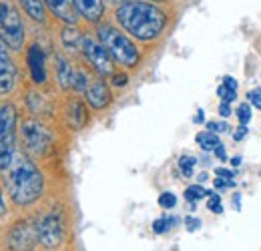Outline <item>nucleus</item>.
<instances>
[{
	"instance_id": "obj_19",
	"label": "nucleus",
	"mask_w": 261,
	"mask_h": 251,
	"mask_svg": "<svg viewBox=\"0 0 261 251\" xmlns=\"http://www.w3.org/2000/svg\"><path fill=\"white\" fill-rule=\"evenodd\" d=\"M195 141L197 145L201 147V151H205V153H213L215 147L221 143L217 133H211V131H199L195 135Z\"/></svg>"
},
{
	"instance_id": "obj_2",
	"label": "nucleus",
	"mask_w": 261,
	"mask_h": 251,
	"mask_svg": "<svg viewBox=\"0 0 261 251\" xmlns=\"http://www.w3.org/2000/svg\"><path fill=\"white\" fill-rule=\"evenodd\" d=\"M6 189L12 201L20 207L38 201L44 193V175L27 155H16L10 167L4 171Z\"/></svg>"
},
{
	"instance_id": "obj_39",
	"label": "nucleus",
	"mask_w": 261,
	"mask_h": 251,
	"mask_svg": "<svg viewBox=\"0 0 261 251\" xmlns=\"http://www.w3.org/2000/svg\"><path fill=\"white\" fill-rule=\"evenodd\" d=\"M229 163H231V167H233V169H239V167H241V163H243V157H241V155H235V157H231Z\"/></svg>"
},
{
	"instance_id": "obj_44",
	"label": "nucleus",
	"mask_w": 261,
	"mask_h": 251,
	"mask_svg": "<svg viewBox=\"0 0 261 251\" xmlns=\"http://www.w3.org/2000/svg\"><path fill=\"white\" fill-rule=\"evenodd\" d=\"M105 2H109V4H113V6H119V4H123V2H127V0H105Z\"/></svg>"
},
{
	"instance_id": "obj_12",
	"label": "nucleus",
	"mask_w": 261,
	"mask_h": 251,
	"mask_svg": "<svg viewBox=\"0 0 261 251\" xmlns=\"http://www.w3.org/2000/svg\"><path fill=\"white\" fill-rule=\"evenodd\" d=\"M81 20H85L87 24L98 27L100 22H105V14H107V2L105 0H72Z\"/></svg>"
},
{
	"instance_id": "obj_6",
	"label": "nucleus",
	"mask_w": 261,
	"mask_h": 251,
	"mask_svg": "<svg viewBox=\"0 0 261 251\" xmlns=\"http://www.w3.org/2000/svg\"><path fill=\"white\" fill-rule=\"evenodd\" d=\"M81 55L87 61V64L97 72L98 77L107 79L115 72V61L109 55V51L102 46V42L97 38V34H85L83 38V46H81Z\"/></svg>"
},
{
	"instance_id": "obj_1",
	"label": "nucleus",
	"mask_w": 261,
	"mask_h": 251,
	"mask_svg": "<svg viewBox=\"0 0 261 251\" xmlns=\"http://www.w3.org/2000/svg\"><path fill=\"white\" fill-rule=\"evenodd\" d=\"M113 18L130 38L145 44L159 40L171 24V12L149 0H127L115 6Z\"/></svg>"
},
{
	"instance_id": "obj_11",
	"label": "nucleus",
	"mask_w": 261,
	"mask_h": 251,
	"mask_svg": "<svg viewBox=\"0 0 261 251\" xmlns=\"http://www.w3.org/2000/svg\"><path fill=\"white\" fill-rule=\"evenodd\" d=\"M85 101L89 103L91 109L95 111H105L111 103H113V93L111 87L107 85V81L102 77H98L95 81H91L89 89L85 91Z\"/></svg>"
},
{
	"instance_id": "obj_26",
	"label": "nucleus",
	"mask_w": 261,
	"mask_h": 251,
	"mask_svg": "<svg viewBox=\"0 0 261 251\" xmlns=\"http://www.w3.org/2000/svg\"><path fill=\"white\" fill-rule=\"evenodd\" d=\"M173 223H175L173 217H161V219H155L153 221V231H155L157 235H163V233H167V231L173 227Z\"/></svg>"
},
{
	"instance_id": "obj_40",
	"label": "nucleus",
	"mask_w": 261,
	"mask_h": 251,
	"mask_svg": "<svg viewBox=\"0 0 261 251\" xmlns=\"http://www.w3.org/2000/svg\"><path fill=\"white\" fill-rule=\"evenodd\" d=\"M233 207H235V211H241V193L233 195Z\"/></svg>"
},
{
	"instance_id": "obj_9",
	"label": "nucleus",
	"mask_w": 261,
	"mask_h": 251,
	"mask_svg": "<svg viewBox=\"0 0 261 251\" xmlns=\"http://www.w3.org/2000/svg\"><path fill=\"white\" fill-rule=\"evenodd\" d=\"M16 64L10 57V46L0 34V94H8L16 85Z\"/></svg>"
},
{
	"instance_id": "obj_14",
	"label": "nucleus",
	"mask_w": 261,
	"mask_h": 251,
	"mask_svg": "<svg viewBox=\"0 0 261 251\" xmlns=\"http://www.w3.org/2000/svg\"><path fill=\"white\" fill-rule=\"evenodd\" d=\"M46 10L50 16H55V20H59L61 24H79L81 16L72 4V0H44Z\"/></svg>"
},
{
	"instance_id": "obj_22",
	"label": "nucleus",
	"mask_w": 261,
	"mask_h": 251,
	"mask_svg": "<svg viewBox=\"0 0 261 251\" xmlns=\"http://www.w3.org/2000/svg\"><path fill=\"white\" fill-rule=\"evenodd\" d=\"M195 165H197V159L191 157V155H181L179 157V169H181V173H183V177H193V173H195Z\"/></svg>"
},
{
	"instance_id": "obj_31",
	"label": "nucleus",
	"mask_w": 261,
	"mask_h": 251,
	"mask_svg": "<svg viewBox=\"0 0 261 251\" xmlns=\"http://www.w3.org/2000/svg\"><path fill=\"white\" fill-rule=\"evenodd\" d=\"M247 96V103L253 107V109H257L261 111V89H255V91H249V93L245 94Z\"/></svg>"
},
{
	"instance_id": "obj_20",
	"label": "nucleus",
	"mask_w": 261,
	"mask_h": 251,
	"mask_svg": "<svg viewBox=\"0 0 261 251\" xmlns=\"http://www.w3.org/2000/svg\"><path fill=\"white\" fill-rule=\"evenodd\" d=\"M29 109L34 115H48L50 113V105L46 103L44 94L40 93H29Z\"/></svg>"
},
{
	"instance_id": "obj_4",
	"label": "nucleus",
	"mask_w": 261,
	"mask_h": 251,
	"mask_svg": "<svg viewBox=\"0 0 261 251\" xmlns=\"http://www.w3.org/2000/svg\"><path fill=\"white\" fill-rule=\"evenodd\" d=\"M0 34L10 46V51H16V53L22 51L24 38H27V27L18 6L12 0H0Z\"/></svg>"
},
{
	"instance_id": "obj_5",
	"label": "nucleus",
	"mask_w": 261,
	"mask_h": 251,
	"mask_svg": "<svg viewBox=\"0 0 261 251\" xmlns=\"http://www.w3.org/2000/svg\"><path fill=\"white\" fill-rule=\"evenodd\" d=\"M18 115L12 103H0V171H6L14 161Z\"/></svg>"
},
{
	"instance_id": "obj_34",
	"label": "nucleus",
	"mask_w": 261,
	"mask_h": 251,
	"mask_svg": "<svg viewBox=\"0 0 261 251\" xmlns=\"http://www.w3.org/2000/svg\"><path fill=\"white\" fill-rule=\"evenodd\" d=\"M185 227H187V231H197L199 227H201V219H197V217H185Z\"/></svg>"
},
{
	"instance_id": "obj_16",
	"label": "nucleus",
	"mask_w": 261,
	"mask_h": 251,
	"mask_svg": "<svg viewBox=\"0 0 261 251\" xmlns=\"http://www.w3.org/2000/svg\"><path fill=\"white\" fill-rule=\"evenodd\" d=\"M66 121H68L70 129H74V131L85 129V125L89 123V111H87L85 101L72 98V101L66 105Z\"/></svg>"
},
{
	"instance_id": "obj_21",
	"label": "nucleus",
	"mask_w": 261,
	"mask_h": 251,
	"mask_svg": "<svg viewBox=\"0 0 261 251\" xmlns=\"http://www.w3.org/2000/svg\"><path fill=\"white\" fill-rule=\"evenodd\" d=\"M209 193H211V191H207L201 183H195V185H189V187L185 189L183 195H185V201H189L191 207H195L197 201H201L203 197H209Z\"/></svg>"
},
{
	"instance_id": "obj_32",
	"label": "nucleus",
	"mask_w": 261,
	"mask_h": 251,
	"mask_svg": "<svg viewBox=\"0 0 261 251\" xmlns=\"http://www.w3.org/2000/svg\"><path fill=\"white\" fill-rule=\"evenodd\" d=\"M215 175H217V177H223V179H235L237 171H233V169H225V167H217V169H215Z\"/></svg>"
},
{
	"instance_id": "obj_45",
	"label": "nucleus",
	"mask_w": 261,
	"mask_h": 251,
	"mask_svg": "<svg viewBox=\"0 0 261 251\" xmlns=\"http://www.w3.org/2000/svg\"><path fill=\"white\" fill-rule=\"evenodd\" d=\"M149 2H155V4H169V2H173V0H149Z\"/></svg>"
},
{
	"instance_id": "obj_41",
	"label": "nucleus",
	"mask_w": 261,
	"mask_h": 251,
	"mask_svg": "<svg viewBox=\"0 0 261 251\" xmlns=\"http://www.w3.org/2000/svg\"><path fill=\"white\" fill-rule=\"evenodd\" d=\"M6 201H4V193H2V189H0V215H6Z\"/></svg>"
},
{
	"instance_id": "obj_42",
	"label": "nucleus",
	"mask_w": 261,
	"mask_h": 251,
	"mask_svg": "<svg viewBox=\"0 0 261 251\" xmlns=\"http://www.w3.org/2000/svg\"><path fill=\"white\" fill-rule=\"evenodd\" d=\"M207 131H211V133H219V123H217V121H209V123H207Z\"/></svg>"
},
{
	"instance_id": "obj_33",
	"label": "nucleus",
	"mask_w": 261,
	"mask_h": 251,
	"mask_svg": "<svg viewBox=\"0 0 261 251\" xmlns=\"http://www.w3.org/2000/svg\"><path fill=\"white\" fill-rule=\"evenodd\" d=\"M247 135H249L247 125H239L237 129H235V133H233V141H243Z\"/></svg>"
},
{
	"instance_id": "obj_38",
	"label": "nucleus",
	"mask_w": 261,
	"mask_h": 251,
	"mask_svg": "<svg viewBox=\"0 0 261 251\" xmlns=\"http://www.w3.org/2000/svg\"><path fill=\"white\" fill-rule=\"evenodd\" d=\"M193 123L195 125H203L205 123V111L203 109H197V115L193 117Z\"/></svg>"
},
{
	"instance_id": "obj_15",
	"label": "nucleus",
	"mask_w": 261,
	"mask_h": 251,
	"mask_svg": "<svg viewBox=\"0 0 261 251\" xmlns=\"http://www.w3.org/2000/svg\"><path fill=\"white\" fill-rule=\"evenodd\" d=\"M55 70H57V81L61 85L63 91H70L74 87V77H76V68L70 64V61L65 55L57 53L55 55Z\"/></svg>"
},
{
	"instance_id": "obj_8",
	"label": "nucleus",
	"mask_w": 261,
	"mask_h": 251,
	"mask_svg": "<svg viewBox=\"0 0 261 251\" xmlns=\"http://www.w3.org/2000/svg\"><path fill=\"white\" fill-rule=\"evenodd\" d=\"M36 237L42 247L55 249L65 241V215L61 209H50L36 225Z\"/></svg>"
},
{
	"instance_id": "obj_43",
	"label": "nucleus",
	"mask_w": 261,
	"mask_h": 251,
	"mask_svg": "<svg viewBox=\"0 0 261 251\" xmlns=\"http://www.w3.org/2000/svg\"><path fill=\"white\" fill-rule=\"evenodd\" d=\"M207 179H209V175H207V173H199V175H197V181H199V183H205Z\"/></svg>"
},
{
	"instance_id": "obj_35",
	"label": "nucleus",
	"mask_w": 261,
	"mask_h": 251,
	"mask_svg": "<svg viewBox=\"0 0 261 251\" xmlns=\"http://www.w3.org/2000/svg\"><path fill=\"white\" fill-rule=\"evenodd\" d=\"M231 103H225V101H221L219 103V115H221V119H229L231 117Z\"/></svg>"
},
{
	"instance_id": "obj_13",
	"label": "nucleus",
	"mask_w": 261,
	"mask_h": 251,
	"mask_svg": "<svg viewBox=\"0 0 261 251\" xmlns=\"http://www.w3.org/2000/svg\"><path fill=\"white\" fill-rule=\"evenodd\" d=\"M36 237V227H31L29 221H20L14 225V229L10 231V237H8V245L12 251H29L31 245L34 243Z\"/></svg>"
},
{
	"instance_id": "obj_28",
	"label": "nucleus",
	"mask_w": 261,
	"mask_h": 251,
	"mask_svg": "<svg viewBox=\"0 0 261 251\" xmlns=\"http://www.w3.org/2000/svg\"><path fill=\"white\" fill-rule=\"evenodd\" d=\"M109 79H111V85H113V87H117V89H123V87H127V85H129V74H127V72H123V70H115Z\"/></svg>"
},
{
	"instance_id": "obj_10",
	"label": "nucleus",
	"mask_w": 261,
	"mask_h": 251,
	"mask_svg": "<svg viewBox=\"0 0 261 251\" xmlns=\"http://www.w3.org/2000/svg\"><path fill=\"white\" fill-rule=\"evenodd\" d=\"M27 64H29V72H31V79H33L34 85H44L46 79H48V70H46V55H44V48L33 42L27 51Z\"/></svg>"
},
{
	"instance_id": "obj_25",
	"label": "nucleus",
	"mask_w": 261,
	"mask_h": 251,
	"mask_svg": "<svg viewBox=\"0 0 261 251\" xmlns=\"http://www.w3.org/2000/svg\"><path fill=\"white\" fill-rule=\"evenodd\" d=\"M207 209L213 213V215H221L223 213V203H221V195L211 191L209 197H207Z\"/></svg>"
},
{
	"instance_id": "obj_29",
	"label": "nucleus",
	"mask_w": 261,
	"mask_h": 251,
	"mask_svg": "<svg viewBox=\"0 0 261 251\" xmlns=\"http://www.w3.org/2000/svg\"><path fill=\"white\" fill-rule=\"evenodd\" d=\"M217 96L221 98V101H225V103H235V98H237V91H233V89H227L223 83L217 87Z\"/></svg>"
},
{
	"instance_id": "obj_30",
	"label": "nucleus",
	"mask_w": 261,
	"mask_h": 251,
	"mask_svg": "<svg viewBox=\"0 0 261 251\" xmlns=\"http://www.w3.org/2000/svg\"><path fill=\"white\" fill-rule=\"evenodd\" d=\"M237 185L235 179H223V177H215L213 179V187L215 191H223V189H233Z\"/></svg>"
},
{
	"instance_id": "obj_18",
	"label": "nucleus",
	"mask_w": 261,
	"mask_h": 251,
	"mask_svg": "<svg viewBox=\"0 0 261 251\" xmlns=\"http://www.w3.org/2000/svg\"><path fill=\"white\" fill-rule=\"evenodd\" d=\"M18 6L22 8V12L36 24H44L48 20V10L44 0H16Z\"/></svg>"
},
{
	"instance_id": "obj_27",
	"label": "nucleus",
	"mask_w": 261,
	"mask_h": 251,
	"mask_svg": "<svg viewBox=\"0 0 261 251\" xmlns=\"http://www.w3.org/2000/svg\"><path fill=\"white\" fill-rule=\"evenodd\" d=\"M157 201H159V205H161L163 209H173V207L177 205V195H175L173 191H163Z\"/></svg>"
},
{
	"instance_id": "obj_23",
	"label": "nucleus",
	"mask_w": 261,
	"mask_h": 251,
	"mask_svg": "<svg viewBox=\"0 0 261 251\" xmlns=\"http://www.w3.org/2000/svg\"><path fill=\"white\" fill-rule=\"evenodd\" d=\"M91 85V77L85 68H76V77H74V87L72 91H79V93H85Z\"/></svg>"
},
{
	"instance_id": "obj_17",
	"label": "nucleus",
	"mask_w": 261,
	"mask_h": 251,
	"mask_svg": "<svg viewBox=\"0 0 261 251\" xmlns=\"http://www.w3.org/2000/svg\"><path fill=\"white\" fill-rule=\"evenodd\" d=\"M59 36H61V44H63L66 53H81L85 32L81 31L76 24H63Z\"/></svg>"
},
{
	"instance_id": "obj_7",
	"label": "nucleus",
	"mask_w": 261,
	"mask_h": 251,
	"mask_svg": "<svg viewBox=\"0 0 261 251\" xmlns=\"http://www.w3.org/2000/svg\"><path fill=\"white\" fill-rule=\"evenodd\" d=\"M20 137H22V143H24V149L34 155V157H44L48 153V149L53 147V133L50 129L36 121V119H27L22 121L20 125Z\"/></svg>"
},
{
	"instance_id": "obj_3",
	"label": "nucleus",
	"mask_w": 261,
	"mask_h": 251,
	"mask_svg": "<svg viewBox=\"0 0 261 251\" xmlns=\"http://www.w3.org/2000/svg\"><path fill=\"white\" fill-rule=\"evenodd\" d=\"M95 34L119 66H123V68H137L139 66L141 48H139L137 40L130 38L121 27H117L113 22H100Z\"/></svg>"
},
{
	"instance_id": "obj_37",
	"label": "nucleus",
	"mask_w": 261,
	"mask_h": 251,
	"mask_svg": "<svg viewBox=\"0 0 261 251\" xmlns=\"http://www.w3.org/2000/svg\"><path fill=\"white\" fill-rule=\"evenodd\" d=\"M213 153H215V157L219 159V161H227V151H225V145L223 143H219Z\"/></svg>"
},
{
	"instance_id": "obj_24",
	"label": "nucleus",
	"mask_w": 261,
	"mask_h": 251,
	"mask_svg": "<svg viewBox=\"0 0 261 251\" xmlns=\"http://www.w3.org/2000/svg\"><path fill=\"white\" fill-rule=\"evenodd\" d=\"M251 109H253V107H251L249 103H241V105L237 107L235 115H237V121H239V125H249V123H251V117H253Z\"/></svg>"
},
{
	"instance_id": "obj_36",
	"label": "nucleus",
	"mask_w": 261,
	"mask_h": 251,
	"mask_svg": "<svg viewBox=\"0 0 261 251\" xmlns=\"http://www.w3.org/2000/svg\"><path fill=\"white\" fill-rule=\"evenodd\" d=\"M223 85H225L227 89H233V91H237V87H239L237 79H235V77H231V74H225V77H223Z\"/></svg>"
}]
</instances>
